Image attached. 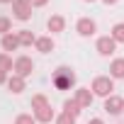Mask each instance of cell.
<instances>
[{
  "instance_id": "obj_3",
  "label": "cell",
  "mask_w": 124,
  "mask_h": 124,
  "mask_svg": "<svg viewBox=\"0 0 124 124\" xmlns=\"http://www.w3.org/2000/svg\"><path fill=\"white\" fill-rule=\"evenodd\" d=\"M32 71H34V61H32L29 56H20V58L15 61V76L27 78V76H32Z\"/></svg>"
},
{
  "instance_id": "obj_11",
  "label": "cell",
  "mask_w": 124,
  "mask_h": 124,
  "mask_svg": "<svg viewBox=\"0 0 124 124\" xmlns=\"http://www.w3.org/2000/svg\"><path fill=\"white\" fill-rule=\"evenodd\" d=\"M3 49H5V51H15V49H20V37L12 34V32L5 34V37H3Z\"/></svg>"
},
{
  "instance_id": "obj_16",
  "label": "cell",
  "mask_w": 124,
  "mask_h": 124,
  "mask_svg": "<svg viewBox=\"0 0 124 124\" xmlns=\"http://www.w3.org/2000/svg\"><path fill=\"white\" fill-rule=\"evenodd\" d=\"M17 37H20V46H32V44H37V37H34L29 29L17 32Z\"/></svg>"
},
{
  "instance_id": "obj_6",
  "label": "cell",
  "mask_w": 124,
  "mask_h": 124,
  "mask_svg": "<svg viewBox=\"0 0 124 124\" xmlns=\"http://www.w3.org/2000/svg\"><path fill=\"white\" fill-rule=\"evenodd\" d=\"M76 29H78V34H80V37H93L97 27H95V22H93L90 17H83V20H78Z\"/></svg>"
},
{
  "instance_id": "obj_5",
  "label": "cell",
  "mask_w": 124,
  "mask_h": 124,
  "mask_svg": "<svg viewBox=\"0 0 124 124\" xmlns=\"http://www.w3.org/2000/svg\"><path fill=\"white\" fill-rule=\"evenodd\" d=\"M105 112H107V114H122V112H124V97L109 95V97L105 100Z\"/></svg>"
},
{
  "instance_id": "obj_10",
  "label": "cell",
  "mask_w": 124,
  "mask_h": 124,
  "mask_svg": "<svg viewBox=\"0 0 124 124\" xmlns=\"http://www.w3.org/2000/svg\"><path fill=\"white\" fill-rule=\"evenodd\" d=\"M76 100H78L80 107H90V105H93V93H90L88 88H78V90H76Z\"/></svg>"
},
{
  "instance_id": "obj_21",
  "label": "cell",
  "mask_w": 124,
  "mask_h": 124,
  "mask_svg": "<svg viewBox=\"0 0 124 124\" xmlns=\"http://www.w3.org/2000/svg\"><path fill=\"white\" fill-rule=\"evenodd\" d=\"M56 124H76V117H71V114L63 112V114H58V117H56Z\"/></svg>"
},
{
  "instance_id": "obj_27",
  "label": "cell",
  "mask_w": 124,
  "mask_h": 124,
  "mask_svg": "<svg viewBox=\"0 0 124 124\" xmlns=\"http://www.w3.org/2000/svg\"><path fill=\"white\" fill-rule=\"evenodd\" d=\"M0 3H15V0H0Z\"/></svg>"
},
{
  "instance_id": "obj_25",
  "label": "cell",
  "mask_w": 124,
  "mask_h": 124,
  "mask_svg": "<svg viewBox=\"0 0 124 124\" xmlns=\"http://www.w3.org/2000/svg\"><path fill=\"white\" fill-rule=\"evenodd\" d=\"M88 124H105V122H102V119H90Z\"/></svg>"
},
{
  "instance_id": "obj_19",
  "label": "cell",
  "mask_w": 124,
  "mask_h": 124,
  "mask_svg": "<svg viewBox=\"0 0 124 124\" xmlns=\"http://www.w3.org/2000/svg\"><path fill=\"white\" fill-rule=\"evenodd\" d=\"M44 105H49L46 95H34V97H32V109H39V107H44Z\"/></svg>"
},
{
  "instance_id": "obj_1",
  "label": "cell",
  "mask_w": 124,
  "mask_h": 124,
  "mask_svg": "<svg viewBox=\"0 0 124 124\" xmlns=\"http://www.w3.org/2000/svg\"><path fill=\"white\" fill-rule=\"evenodd\" d=\"M93 95H100V97H109L112 95V90H114V83H112V78H105V76H100V78H95L93 80Z\"/></svg>"
},
{
  "instance_id": "obj_2",
  "label": "cell",
  "mask_w": 124,
  "mask_h": 124,
  "mask_svg": "<svg viewBox=\"0 0 124 124\" xmlns=\"http://www.w3.org/2000/svg\"><path fill=\"white\" fill-rule=\"evenodd\" d=\"M73 83H76V76L71 73V68H58V71H56V76H54V85H56L58 90H68Z\"/></svg>"
},
{
  "instance_id": "obj_22",
  "label": "cell",
  "mask_w": 124,
  "mask_h": 124,
  "mask_svg": "<svg viewBox=\"0 0 124 124\" xmlns=\"http://www.w3.org/2000/svg\"><path fill=\"white\" fill-rule=\"evenodd\" d=\"M15 124H37V119H34L32 114H20V117L15 119Z\"/></svg>"
},
{
  "instance_id": "obj_26",
  "label": "cell",
  "mask_w": 124,
  "mask_h": 124,
  "mask_svg": "<svg viewBox=\"0 0 124 124\" xmlns=\"http://www.w3.org/2000/svg\"><path fill=\"white\" fill-rule=\"evenodd\" d=\"M105 3H107V5H114V3H119V0H105Z\"/></svg>"
},
{
  "instance_id": "obj_9",
  "label": "cell",
  "mask_w": 124,
  "mask_h": 124,
  "mask_svg": "<svg viewBox=\"0 0 124 124\" xmlns=\"http://www.w3.org/2000/svg\"><path fill=\"white\" fill-rule=\"evenodd\" d=\"M46 27H49V32H51V34H58V32H63L66 20L61 17V15H51V17H49V22H46Z\"/></svg>"
},
{
  "instance_id": "obj_8",
  "label": "cell",
  "mask_w": 124,
  "mask_h": 124,
  "mask_svg": "<svg viewBox=\"0 0 124 124\" xmlns=\"http://www.w3.org/2000/svg\"><path fill=\"white\" fill-rule=\"evenodd\" d=\"M34 119L41 122V124H49V122L54 119V109H51V105H44V107L34 109Z\"/></svg>"
},
{
  "instance_id": "obj_7",
  "label": "cell",
  "mask_w": 124,
  "mask_h": 124,
  "mask_svg": "<svg viewBox=\"0 0 124 124\" xmlns=\"http://www.w3.org/2000/svg\"><path fill=\"white\" fill-rule=\"evenodd\" d=\"M114 49H117V41H114L112 37H100V39H97V51H100L102 56L114 54Z\"/></svg>"
},
{
  "instance_id": "obj_15",
  "label": "cell",
  "mask_w": 124,
  "mask_h": 124,
  "mask_svg": "<svg viewBox=\"0 0 124 124\" xmlns=\"http://www.w3.org/2000/svg\"><path fill=\"white\" fill-rule=\"evenodd\" d=\"M112 78H124V58H114L112 66H109Z\"/></svg>"
},
{
  "instance_id": "obj_18",
  "label": "cell",
  "mask_w": 124,
  "mask_h": 124,
  "mask_svg": "<svg viewBox=\"0 0 124 124\" xmlns=\"http://www.w3.org/2000/svg\"><path fill=\"white\" fill-rule=\"evenodd\" d=\"M0 68H3L5 73H8V71H15V63H12V58H10L8 54H0Z\"/></svg>"
},
{
  "instance_id": "obj_20",
  "label": "cell",
  "mask_w": 124,
  "mask_h": 124,
  "mask_svg": "<svg viewBox=\"0 0 124 124\" xmlns=\"http://www.w3.org/2000/svg\"><path fill=\"white\" fill-rule=\"evenodd\" d=\"M10 27H12V22L8 20V17H0V34H10Z\"/></svg>"
},
{
  "instance_id": "obj_12",
  "label": "cell",
  "mask_w": 124,
  "mask_h": 124,
  "mask_svg": "<svg viewBox=\"0 0 124 124\" xmlns=\"http://www.w3.org/2000/svg\"><path fill=\"white\" fill-rule=\"evenodd\" d=\"M8 88H10V93L20 95V93L24 90V78H22V76H12V78H8Z\"/></svg>"
},
{
  "instance_id": "obj_24",
  "label": "cell",
  "mask_w": 124,
  "mask_h": 124,
  "mask_svg": "<svg viewBox=\"0 0 124 124\" xmlns=\"http://www.w3.org/2000/svg\"><path fill=\"white\" fill-rule=\"evenodd\" d=\"M3 83H8V73H5L3 68H0V85H3Z\"/></svg>"
},
{
  "instance_id": "obj_17",
  "label": "cell",
  "mask_w": 124,
  "mask_h": 124,
  "mask_svg": "<svg viewBox=\"0 0 124 124\" xmlns=\"http://www.w3.org/2000/svg\"><path fill=\"white\" fill-rule=\"evenodd\" d=\"M117 44H124V22H119V24H114L112 27V34H109Z\"/></svg>"
},
{
  "instance_id": "obj_13",
  "label": "cell",
  "mask_w": 124,
  "mask_h": 124,
  "mask_svg": "<svg viewBox=\"0 0 124 124\" xmlns=\"http://www.w3.org/2000/svg\"><path fill=\"white\" fill-rule=\"evenodd\" d=\"M34 46H37V51H41V54H49V51H54V39H51V37H39Z\"/></svg>"
},
{
  "instance_id": "obj_28",
  "label": "cell",
  "mask_w": 124,
  "mask_h": 124,
  "mask_svg": "<svg viewBox=\"0 0 124 124\" xmlns=\"http://www.w3.org/2000/svg\"><path fill=\"white\" fill-rule=\"evenodd\" d=\"M85 3H95V0H85Z\"/></svg>"
},
{
  "instance_id": "obj_14",
  "label": "cell",
  "mask_w": 124,
  "mask_h": 124,
  "mask_svg": "<svg viewBox=\"0 0 124 124\" xmlns=\"http://www.w3.org/2000/svg\"><path fill=\"white\" fill-rule=\"evenodd\" d=\"M80 109H83V107L78 105V100H76V97L63 102V112H66V114H71V117H78V114H80Z\"/></svg>"
},
{
  "instance_id": "obj_4",
  "label": "cell",
  "mask_w": 124,
  "mask_h": 124,
  "mask_svg": "<svg viewBox=\"0 0 124 124\" xmlns=\"http://www.w3.org/2000/svg\"><path fill=\"white\" fill-rule=\"evenodd\" d=\"M12 12H15V17L17 20H29L32 17V5L27 3V0H15V3H12Z\"/></svg>"
},
{
  "instance_id": "obj_23",
  "label": "cell",
  "mask_w": 124,
  "mask_h": 124,
  "mask_svg": "<svg viewBox=\"0 0 124 124\" xmlns=\"http://www.w3.org/2000/svg\"><path fill=\"white\" fill-rule=\"evenodd\" d=\"M27 3L32 5V8H41V5H46L49 0H27Z\"/></svg>"
}]
</instances>
